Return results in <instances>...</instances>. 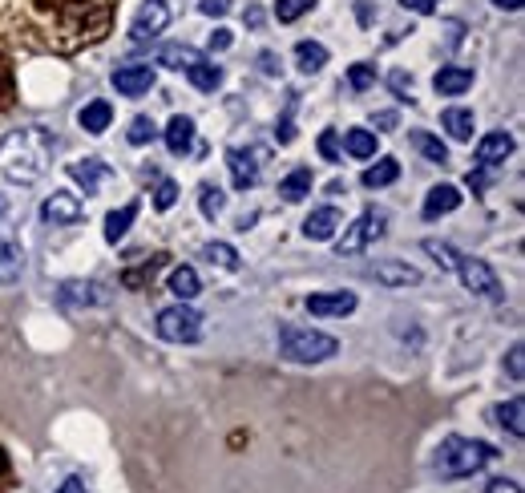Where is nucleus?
Returning <instances> with one entry per match:
<instances>
[{
    "label": "nucleus",
    "mask_w": 525,
    "mask_h": 493,
    "mask_svg": "<svg viewBox=\"0 0 525 493\" xmlns=\"http://www.w3.org/2000/svg\"><path fill=\"white\" fill-rule=\"evenodd\" d=\"M122 0H0V49L73 57L110 37Z\"/></svg>",
    "instance_id": "obj_1"
},
{
    "label": "nucleus",
    "mask_w": 525,
    "mask_h": 493,
    "mask_svg": "<svg viewBox=\"0 0 525 493\" xmlns=\"http://www.w3.org/2000/svg\"><path fill=\"white\" fill-rule=\"evenodd\" d=\"M53 154H57V138L45 126H21L0 138V174L17 186H29L45 178V170L53 166Z\"/></svg>",
    "instance_id": "obj_2"
},
{
    "label": "nucleus",
    "mask_w": 525,
    "mask_h": 493,
    "mask_svg": "<svg viewBox=\"0 0 525 493\" xmlns=\"http://www.w3.org/2000/svg\"><path fill=\"white\" fill-rule=\"evenodd\" d=\"M493 461H497V449L489 441H473V437H445L441 449H437V473L445 481L473 477Z\"/></svg>",
    "instance_id": "obj_3"
},
{
    "label": "nucleus",
    "mask_w": 525,
    "mask_h": 493,
    "mask_svg": "<svg viewBox=\"0 0 525 493\" xmlns=\"http://www.w3.org/2000/svg\"><path fill=\"white\" fill-rule=\"evenodd\" d=\"M279 352L291 364H324L340 352V340L328 332H315V328H283L279 332Z\"/></svg>",
    "instance_id": "obj_4"
},
{
    "label": "nucleus",
    "mask_w": 525,
    "mask_h": 493,
    "mask_svg": "<svg viewBox=\"0 0 525 493\" xmlns=\"http://www.w3.org/2000/svg\"><path fill=\"white\" fill-rule=\"evenodd\" d=\"M384 227H388V215H384L380 207H368V211L340 235L336 251H340V255H360V251H368L376 239H384Z\"/></svg>",
    "instance_id": "obj_5"
},
{
    "label": "nucleus",
    "mask_w": 525,
    "mask_h": 493,
    "mask_svg": "<svg viewBox=\"0 0 525 493\" xmlns=\"http://www.w3.org/2000/svg\"><path fill=\"white\" fill-rule=\"evenodd\" d=\"M158 336L166 344H194L202 336V316L190 308V304H174L166 312H158Z\"/></svg>",
    "instance_id": "obj_6"
},
{
    "label": "nucleus",
    "mask_w": 525,
    "mask_h": 493,
    "mask_svg": "<svg viewBox=\"0 0 525 493\" xmlns=\"http://www.w3.org/2000/svg\"><path fill=\"white\" fill-rule=\"evenodd\" d=\"M457 275H461V283L473 291V295H485V300H501V279L493 275V267L485 263V259H473V255H457V267H453Z\"/></svg>",
    "instance_id": "obj_7"
},
{
    "label": "nucleus",
    "mask_w": 525,
    "mask_h": 493,
    "mask_svg": "<svg viewBox=\"0 0 525 493\" xmlns=\"http://www.w3.org/2000/svg\"><path fill=\"white\" fill-rule=\"evenodd\" d=\"M57 300L65 308H105L110 304V291H105V283H97V279H65Z\"/></svg>",
    "instance_id": "obj_8"
},
{
    "label": "nucleus",
    "mask_w": 525,
    "mask_h": 493,
    "mask_svg": "<svg viewBox=\"0 0 525 493\" xmlns=\"http://www.w3.org/2000/svg\"><path fill=\"white\" fill-rule=\"evenodd\" d=\"M41 219L49 227H73V223L85 219V203L77 199V194H69V190H53L49 199L41 203Z\"/></svg>",
    "instance_id": "obj_9"
},
{
    "label": "nucleus",
    "mask_w": 525,
    "mask_h": 493,
    "mask_svg": "<svg viewBox=\"0 0 525 493\" xmlns=\"http://www.w3.org/2000/svg\"><path fill=\"white\" fill-rule=\"evenodd\" d=\"M263 158H267V150H231L227 154V166H231V182H235V190H247V186H255L259 182V170H263Z\"/></svg>",
    "instance_id": "obj_10"
},
{
    "label": "nucleus",
    "mask_w": 525,
    "mask_h": 493,
    "mask_svg": "<svg viewBox=\"0 0 525 493\" xmlns=\"http://www.w3.org/2000/svg\"><path fill=\"white\" fill-rule=\"evenodd\" d=\"M166 25H170L166 0H146V5L138 9V17H134V25H130V37H134V41H150V37H158Z\"/></svg>",
    "instance_id": "obj_11"
},
{
    "label": "nucleus",
    "mask_w": 525,
    "mask_h": 493,
    "mask_svg": "<svg viewBox=\"0 0 525 493\" xmlns=\"http://www.w3.org/2000/svg\"><path fill=\"white\" fill-rule=\"evenodd\" d=\"M461 203H465V194L453 182H441V186H433L425 194V207H420V215H425V219H441V215H453Z\"/></svg>",
    "instance_id": "obj_12"
},
{
    "label": "nucleus",
    "mask_w": 525,
    "mask_h": 493,
    "mask_svg": "<svg viewBox=\"0 0 525 493\" xmlns=\"http://www.w3.org/2000/svg\"><path fill=\"white\" fill-rule=\"evenodd\" d=\"M340 227H344V215H340L336 207H320V211H311V215L303 219V235H307L311 243H328V239H336Z\"/></svg>",
    "instance_id": "obj_13"
},
{
    "label": "nucleus",
    "mask_w": 525,
    "mask_h": 493,
    "mask_svg": "<svg viewBox=\"0 0 525 493\" xmlns=\"http://www.w3.org/2000/svg\"><path fill=\"white\" fill-rule=\"evenodd\" d=\"M114 89L122 97H142L154 89V69L150 65H122V69H114Z\"/></svg>",
    "instance_id": "obj_14"
},
{
    "label": "nucleus",
    "mask_w": 525,
    "mask_h": 493,
    "mask_svg": "<svg viewBox=\"0 0 525 493\" xmlns=\"http://www.w3.org/2000/svg\"><path fill=\"white\" fill-rule=\"evenodd\" d=\"M311 316H352L356 312V295L352 291H332V295H311L307 300Z\"/></svg>",
    "instance_id": "obj_15"
},
{
    "label": "nucleus",
    "mask_w": 525,
    "mask_h": 493,
    "mask_svg": "<svg viewBox=\"0 0 525 493\" xmlns=\"http://www.w3.org/2000/svg\"><path fill=\"white\" fill-rule=\"evenodd\" d=\"M372 275H376V283H384V287H412V283H420V271L408 267V263H400V259H384V263H376Z\"/></svg>",
    "instance_id": "obj_16"
},
{
    "label": "nucleus",
    "mask_w": 525,
    "mask_h": 493,
    "mask_svg": "<svg viewBox=\"0 0 525 493\" xmlns=\"http://www.w3.org/2000/svg\"><path fill=\"white\" fill-rule=\"evenodd\" d=\"M473 85V69H465V65H441V73L433 77V89L441 93V97H457V93H465Z\"/></svg>",
    "instance_id": "obj_17"
},
{
    "label": "nucleus",
    "mask_w": 525,
    "mask_h": 493,
    "mask_svg": "<svg viewBox=\"0 0 525 493\" xmlns=\"http://www.w3.org/2000/svg\"><path fill=\"white\" fill-rule=\"evenodd\" d=\"M509 154H513V138H509L505 130L485 134V138L477 142V162H481V166H497V162H505Z\"/></svg>",
    "instance_id": "obj_18"
},
{
    "label": "nucleus",
    "mask_w": 525,
    "mask_h": 493,
    "mask_svg": "<svg viewBox=\"0 0 525 493\" xmlns=\"http://www.w3.org/2000/svg\"><path fill=\"white\" fill-rule=\"evenodd\" d=\"M441 126H445V134H449L453 142H469V138H473V130H477V118H473V110L453 106V110H445V114H441Z\"/></svg>",
    "instance_id": "obj_19"
},
{
    "label": "nucleus",
    "mask_w": 525,
    "mask_h": 493,
    "mask_svg": "<svg viewBox=\"0 0 525 493\" xmlns=\"http://www.w3.org/2000/svg\"><path fill=\"white\" fill-rule=\"evenodd\" d=\"M194 146V122L186 114H174L170 126H166V150L170 154H190Z\"/></svg>",
    "instance_id": "obj_20"
},
{
    "label": "nucleus",
    "mask_w": 525,
    "mask_h": 493,
    "mask_svg": "<svg viewBox=\"0 0 525 493\" xmlns=\"http://www.w3.org/2000/svg\"><path fill=\"white\" fill-rule=\"evenodd\" d=\"M69 174L85 186V194H93L101 178H110V166H105L101 158H77V162H69Z\"/></svg>",
    "instance_id": "obj_21"
},
{
    "label": "nucleus",
    "mask_w": 525,
    "mask_h": 493,
    "mask_svg": "<svg viewBox=\"0 0 525 493\" xmlns=\"http://www.w3.org/2000/svg\"><path fill=\"white\" fill-rule=\"evenodd\" d=\"M493 421H497L501 429H509V437H525V405H521V397L497 405V409H493Z\"/></svg>",
    "instance_id": "obj_22"
},
{
    "label": "nucleus",
    "mask_w": 525,
    "mask_h": 493,
    "mask_svg": "<svg viewBox=\"0 0 525 493\" xmlns=\"http://www.w3.org/2000/svg\"><path fill=\"white\" fill-rule=\"evenodd\" d=\"M77 122H81L85 134H105V130H110V122H114V110H110V102H89L77 114Z\"/></svg>",
    "instance_id": "obj_23"
},
{
    "label": "nucleus",
    "mask_w": 525,
    "mask_h": 493,
    "mask_svg": "<svg viewBox=\"0 0 525 493\" xmlns=\"http://www.w3.org/2000/svg\"><path fill=\"white\" fill-rule=\"evenodd\" d=\"M25 271V251L9 239H0V283H17Z\"/></svg>",
    "instance_id": "obj_24"
},
{
    "label": "nucleus",
    "mask_w": 525,
    "mask_h": 493,
    "mask_svg": "<svg viewBox=\"0 0 525 493\" xmlns=\"http://www.w3.org/2000/svg\"><path fill=\"white\" fill-rule=\"evenodd\" d=\"M295 65H299V73H320L328 65V49L320 41H299L295 45Z\"/></svg>",
    "instance_id": "obj_25"
},
{
    "label": "nucleus",
    "mask_w": 525,
    "mask_h": 493,
    "mask_svg": "<svg viewBox=\"0 0 525 493\" xmlns=\"http://www.w3.org/2000/svg\"><path fill=\"white\" fill-rule=\"evenodd\" d=\"M186 77H190V85L202 89V93H215V89L223 85V69H219L215 61H194V65L186 69Z\"/></svg>",
    "instance_id": "obj_26"
},
{
    "label": "nucleus",
    "mask_w": 525,
    "mask_h": 493,
    "mask_svg": "<svg viewBox=\"0 0 525 493\" xmlns=\"http://www.w3.org/2000/svg\"><path fill=\"white\" fill-rule=\"evenodd\" d=\"M400 178V162L396 158H380L376 166H368L364 174H360V182L368 186V190H380V186H392Z\"/></svg>",
    "instance_id": "obj_27"
},
{
    "label": "nucleus",
    "mask_w": 525,
    "mask_h": 493,
    "mask_svg": "<svg viewBox=\"0 0 525 493\" xmlns=\"http://www.w3.org/2000/svg\"><path fill=\"white\" fill-rule=\"evenodd\" d=\"M279 194H283L287 203H299V199H307V194H311V170H307V166L291 170V174L279 182Z\"/></svg>",
    "instance_id": "obj_28"
},
{
    "label": "nucleus",
    "mask_w": 525,
    "mask_h": 493,
    "mask_svg": "<svg viewBox=\"0 0 525 493\" xmlns=\"http://www.w3.org/2000/svg\"><path fill=\"white\" fill-rule=\"evenodd\" d=\"M170 291L178 295L182 304H186V300H194V295L202 291V283H198V271H194V267H174V271H170Z\"/></svg>",
    "instance_id": "obj_29"
},
{
    "label": "nucleus",
    "mask_w": 525,
    "mask_h": 493,
    "mask_svg": "<svg viewBox=\"0 0 525 493\" xmlns=\"http://www.w3.org/2000/svg\"><path fill=\"white\" fill-rule=\"evenodd\" d=\"M138 219V203H126L122 211H110V215H105V239H110V243H118L126 231H130V223Z\"/></svg>",
    "instance_id": "obj_30"
},
{
    "label": "nucleus",
    "mask_w": 525,
    "mask_h": 493,
    "mask_svg": "<svg viewBox=\"0 0 525 493\" xmlns=\"http://www.w3.org/2000/svg\"><path fill=\"white\" fill-rule=\"evenodd\" d=\"M223 207H227V194H223L215 182H202V186H198V211H202L206 219H219Z\"/></svg>",
    "instance_id": "obj_31"
},
{
    "label": "nucleus",
    "mask_w": 525,
    "mask_h": 493,
    "mask_svg": "<svg viewBox=\"0 0 525 493\" xmlns=\"http://www.w3.org/2000/svg\"><path fill=\"white\" fill-rule=\"evenodd\" d=\"M17 106V77H13V61L5 57V49H0V114Z\"/></svg>",
    "instance_id": "obj_32"
},
{
    "label": "nucleus",
    "mask_w": 525,
    "mask_h": 493,
    "mask_svg": "<svg viewBox=\"0 0 525 493\" xmlns=\"http://www.w3.org/2000/svg\"><path fill=\"white\" fill-rule=\"evenodd\" d=\"M202 259H206L210 267H223V271H235V267H239V251H235L231 243H206V247H202Z\"/></svg>",
    "instance_id": "obj_33"
},
{
    "label": "nucleus",
    "mask_w": 525,
    "mask_h": 493,
    "mask_svg": "<svg viewBox=\"0 0 525 493\" xmlns=\"http://www.w3.org/2000/svg\"><path fill=\"white\" fill-rule=\"evenodd\" d=\"M412 146H416L420 154H425L429 162H437V166H441V162H449V146H445L441 138L425 134V130H416V134H412Z\"/></svg>",
    "instance_id": "obj_34"
},
{
    "label": "nucleus",
    "mask_w": 525,
    "mask_h": 493,
    "mask_svg": "<svg viewBox=\"0 0 525 493\" xmlns=\"http://www.w3.org/2000/svg\"><path fill=\"white\" fill-rule=\"evenodd\" d=\"M158 61H162L166 69H190V65H194V61H202V57H198L190 45H166Z\"/></svg>",
    "instance_id": "obj_35"
},
{
    "label": "nucleus",
    "mask_w": 525,
    "mask_h": 493,
    "mask_svg": "<svg viewBox=\"0 0 525 493\" xmlns=\"http://www.w3.org/2000/svg\"><path fill=\"white\" fill-rule=\"evenodd\" d=\"M344 146H348L352 158H372V154H376V134H372V130H348Z\"/></svg>",
    "instance_id": "obj_36"
},
{
    "label": "nucleus",
    "mask_w": 525,
    "mask_h": 493,
    "mask_svg": "<svg viewBox=\"0 0 525 493\" xmlns=\"http://www.w3.org/2000/svg\"><path fill=\"white\" fill-rule=\"evenodd\" d=\"M311 9H315V0H275L279 25H291V21H299L303 13H311Z\"/></svg>",
    "instance_id": "obj_37"
},
{
    "label": "nucleus",
    "mask_w": 525,
    "mask_h": 493,
    "mask_svg": "<svg viewBox=\"0 0 525 493\" xmlns=\"http://www.w3.org/2000/svg\"><path fill=\"white\" fill-rule=\"evenodd\" d=\"M162 259H166V255H154L142 271H126V275H122V283H126V287H146V283H154V271L162 267Z\"/></svg>",
    "instance_id": "obj_38"
},
{
    "label": "nucleus",
    "mask_w": 525,
    "mask_h": 493,
    "mask_svg": "<svg viewBox=\"0 0 525 493\" xmlns=\"http://www.w3.org/2000/svg\"><path fill=\"white\" fill-rule=\"evenodd\" d=\"M425 251L437 259V267H445V271H453L457 267V251L449 247V243H437V239H425Z\"/></svg>",
    "instance_id": "obj_39"
},
{
    "label": "nucleus",
    "mask_w": 525,
    "mask_h": 493,
    "mask_svg": "<svg viewBox=\"0 0 525 493\" xmlns=\"http://www.w3.org/2000/svg\"><path fill=\"white\" fill-rule=\"evenodd\" d=\"M154 134H158V126H154L150 118H134V122H130V134H126V138H130L134 146H146V142H154Z\"/></svg>",
    "instance_id": "obj_40"
},
{
    "label": "nucleus",
    "mask_w": 525,
    "mask_h": 493,
    "mask_svg": "<svg viewBox=\"0 0 525 493\" xmlns=\"http://www.w3.org/2000/svg\"><path fill=\"white\" fill-rule=\"evenodd\" d=\"M174 203H178V182L162 178V182H158V190H154V207H158V211H170Z\"/></svg>",
    "instance_id": "obj_41"
},
{
    "label": "nucleus",
    "mask_w": 525,
    "mask_h": 493,
    "mask_svg": "<svg viewBox=\"0 0 525 493\" xmlns=\"http://www.w3.org/2000/svg\"><path fill=\"white\" fill-rule=\"evenodd\" d=\"M372 81H376V69H372V65H352V69H348V85H352V89H368Z\"/></svg>",
    "instance_id": "obj_42"
},
{
    "label": "nucleus",
    "mask_w": 525,
    "mask_h": 493,
    "mask_svg": "<svg viewBox=\"0 0 525 493\" xmlns=\"http://www.w3.org/2000/svg\"><path fill=\"white\" fill-rule=\"evenodd\" d=\"M320 154H324L328 162H340V142H336V130H324V134H320Z\"/></svg>",
    "instance_id": "obj_43"
},
{
    "label": "nucleus",
    "mask_w": 525,
    "mask_h": 493,
    "mask_svg": "<svg viewBox=\"0 0 525 493\" xmlns=\"http://www.w3.org/2000/svg\"><path fill=\"white\" fill-rule=\"evenodd\" d=\"M198 13H206V17H227V13H231V0H198Z\"/></svg>",
    "instance_id": "obj_44"
},
{
    "label": "nucleus",
    "mask_w": 525,
    "mask_h": 493,
    "mask_svg": "<svg viewBox=\"0 0 525 493\" xmlns=\"http://www.w3.org/2000/svg\"><path fill=\"white\" fill-rule=\"evenodd\" d=\"M521 356H525V348H521V344H513V348H509V360H505L513 380H521V376H525V360H521Z\"/></svg>",
    "instance_id": "obj_45"
},
{
    "label": "nucleus",
    "mask_w": 525,
    "mask_h": 493,
    "mask_svg": "<svg viewBox=\"0 0 525 493\" xmlns=\"http://www.w3.org/2000/svg\"><path fill=\"white\" fill-rule=\"evenodd\" d=\"M400 5H404L408 13H420V17H429V13H437V5H441V0H400Z\"/></svg>",
    "instance_id": "obj_46"
},
{
    "label": "nucleus",
    "mask_w": 525,
    "mask_h": 493,
    "mask_svg": "<svg viewBox=\"0 0 525 493\" xmlns=\"http://www.w3.org/2000/svg\"><path fill=\"white\" fill-rule=\"evenodd\" d=\"M291 114H295V106H287V114H283V122H279V130H275V138L287 146V142H295V126H291Z\"/></svg>",
    "instance_id": "obj_47"
},
{
    "label": "nucleus",
    "mask_w": 525,
    "mask_h": 493,
    "mask_svg": "<svg viewBox=\"0 0 525 493\" xmlns=\"http://www.w3.org/2000/svg\"><path fill=\"white\" fill-rule=\"evenodd\" d=\"M9 481H13V461H9V453H5V445H0V493L9 489Z\"/></svg>",
    "instance_id": "obj_48"
},
{
    "label": "nucleus",
    "mask_w": 525,
    "mask_h": 493,
    "mask_svg": "<svg viewBox=\"0 0 525 493\" xmlns=\"http://www.w3.org/2000/svg\"><path fill=\"white\" fill-rule=\"evenodd\" d=\"M231 29H215V33H210V49H215V53H223V49H231Z\"/></svg>",
    "instance_id": "obj_49"
},
{
    "label": "nucleus",
    "mask_w": 525,
    "mask_h": 493,
    "mask_svg": "<svg viewBox=\"0 0 525 493\" xmlns=\"http://www.w3.org/2000/svg\"><path fill=\"white\" fill-rule=\"evenodd\" d=\"M489 493H521V485L509 477H497V481H489Z\"/></svg>",
    "instance_id": "obj_50"
},
{
    "label": "nucleus",
    "mask_w": 525,
    "mask_h": 493,
    "mask_svg": "<svg viewBox=\"0 0 525 493\" xmlns=\"http://www.w3.org/2000/svg\"><path fill=\"white\" fill-rule=\"evenodd\" d=\"M392 89H396V93H412V77H404V73H392Z\"/></svg>",
    "instance_id": "obj_51"
},
{
    "label": "nucleus",
    "mask_w": 525,
    "mask_h": 493,
    "mask_svg": "<svg viewBox=\"0 0 525 493\" xmlns=\"http://www.w3.org/2000/svg\"><path fill=\"white\" fill-rule=\"evenodd\" d=\"M57 493H85V485H81V481H77V477H69V481H65V485H61V489H57Z\"/></svg>",
    "instance_id": "obj_52"
},
{
    "label": "nucleus",
    "mask_w": 525,
    "mask_h": 493,
    "mask_svg": "<svg viewBox=\"0 0 525 493\" xmlns=\"http://www.w3.org/2000/svg\"><path fill=\"white\" fill-rule=\"evenodd\" d=\"M493 5H497V9H509V13H517V9L525 5V0H493Z\"/></svg>",
    "instance_id": "obj_53"
},
{
    "label": "nucleus",
    "mask_w": 525,
    "mask_h": 493,
    "mask_svg": "<svg viewBox=\"0 0 525 493\" xmlns=\"http://www.w3.org/2000/svg\"><path fill=\"white\" fill-rule=\"evenodd\" d=\"M372 122H376V126H384V130H388V126H396V114H376V118H372Z\"/></svg>",
    "instance_id": "obj_54"
},
{
    "label": "nucleus",
    "mask_w": 525,
    "mask_h": 493,
    "mask_svg": "<svg viewBox=\"0 0 525 493\" xmlns=\"http://www.w3.org/2000/svg\"><path fill=\"white\" fill-rule=\"evenodd\" d=\"M259 61H263V69H267V73H275V69H279V65H275V53H263Z\"/></svg>",
    "instance_id": "obj_55"
}]
</instances>
